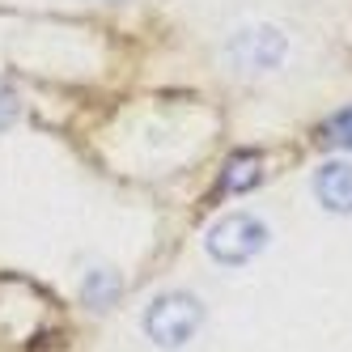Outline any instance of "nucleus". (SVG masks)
Wrapping results in <instances>:
<instances>
[{
    "mask_svg": "<svg viewBox=\"0 0 352 352\" xmlns=\"http://www.w3.org/2000/svg\"><path fill=\"white\" fill-rule=\"evenodd\" d=\"M285 52H289V43L276 26H246L225 43V60L242 72H272L285 60Z\"/></svg>",
    "mask_w": 352,
    "mask_h": 352,
    "instance_id": "7ed1b4c3",
    "label": "nucleus"
},
{
    "mask_svg": "<svg viewBox=\"0 0 352 352\" xmlns=\"http://www.w3.org/2000/svg\"><path fill=\"white\" fill-rule=\"evenodd\" d=\"M13 119H17V98L9 89H0V132H5Z\"/></svg>",
    "mask_w": 352,
    "mask_h": 352,
    "instance_id": "6e6552de",
    "label": "nucleus"
},
{
    "mask_svg": "<svg viewBox=\"0 0 352 352\" xmlns=\"http://www.w3.org/2000/svg\"><path fill=\"white\" fill-rule=\"evenodd\" d=\"M199 322H204V306L191 297V293H162L153 306L144 314V331L157 348H183L195 331Z\"/></svg>",
    "mask_w": 352,
    "mask_h": 352,
    "instance_id": "f257e3e1",
    "label": "nucleus"
},
{
    "mask_svg": "<svg viewBox=\"0 0 352 352\" xmlns=\"http://www.w3.org/2000/svg\"><path fill=\"white\" fill-rule=\"evenodd\" d=\"M314 195L327 212H352V166L348 162H327L314 174Z\"/></svg>",
    "mask_w": 352,
    "mask_h": 352,
    "instance_id": "20e7f679",
    "label": "nucleus"
},
{
    "mask_svg": "<svg viewBox=\"0 0 352 352\" xmlns=\"http://www.w3.org/2000/svg\"><path fill=\"white\" fill-rule=\"evenodd\" d=\"M263 246H267V225L250 212L221 217L208 230V255L217 263H246V259H255Z\"/></svg>",
    "mask_w": 352,
    "mask_h": 352,
    "instance_id": "f03ea898",
    "label": "nucleus"
},
{
    "mask_svg": "<svg viewBox=\"0 0 352 352\" xmlns=\"http://www.w3.org/2000/svg\"><path fill=\"white\" fill-rule=\"evenodd\" d=\"M255 183H259V153L230 157V166H225V174H221V191H246Z\"/></svg>",
    "mask_w": 352,
    "mask_h": 352,
    "instance_id": "423d86ee",
    "label": "nucleus"
},
{
    "mask_svg": "<svg viewBox=\"0 0 352 352\" xmlns=\"http://www.w3.org/2000/svg\"><path fill=\"white\" fill-rule=\"evenodd\" d=\"M119 289H123V285H119V276L98 267V272H89V276H85L81 297H85V306H89V310H111L115 301H119Z\"/></svg>",
    "mask_w": 352,
    "mask_h": 352,
    "instance_id": "39448f33",
    "label": "nucleus"
},
{
    "mask_svg": "<svg viewBox=\"0 0 352 352\" xmlns=\"http://www.w3.org/2000/svg\"><path fill=\"white\" fill-rule=\"evenodd\" d=\"M322 144H340V148H352V107L331 115L322 123Z\"/></svg>",
    "mask_w": 352,
    "mask_h": 352,
    "instance_id": "0eeeda50",
    "label": "nucleus"
}]
</instances>
